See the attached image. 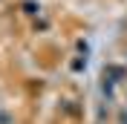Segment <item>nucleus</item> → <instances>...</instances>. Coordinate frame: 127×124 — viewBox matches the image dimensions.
<instances>
[{"instance_id":"1","label":"nucleus","mask_w":127,"mask_h":124,"mask_svg":"<svg viewBox=\"0 0 127 124\" xmlns=\"http://www.w3.org/2000/svg\"><path fill=\"white\" fill-rule=\"evenodd\" d=\"M0 124H15L12 113H6V110H0Z\"/></svg>"}]
</instances>
